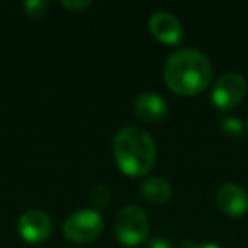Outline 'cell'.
<instances>
[{"instance_id":"cell-8","label":"cell","mask_w":248,"mask_h":248,"mask_svg":"<svg viewBox=\"0 0 248 248\" xmlns=\"http://www.w3.org/2000/svg\"><path fill=\"white\" fill-rule=\"evenodd\" d=\"M216 204L228 217H241L248 211V192L236 184H224L216 194Z\"/></svg>"},{"instance_id":"cell-3","label":"cell","mask_w":248,"mask_h":248,"mask_svg":"<svg viewBox=\"0 0 248 248\" xmlns=\"http://www.w3.org/2000/svg\"><path fill=\"white\" fill-rule=\"evenodd\" d=\"M117 240L126 247L143 243L150 234V221L146 213L138 206H126L117 213L114 223Z\"/></svg>"},{"instance_id":"cell-4","label":"cell","mask_w":248,"mask_h":248,"mask_svg":"<svg viewBox=\"0 0 248 248\" xmlns=\"http://www.w3.org/2000/svg\"><path fill=\"white\" fill-rule=\"evenodd\" d=\"M104 231V219L95 209H82L70 214L63 223V234L72 243H90Z\"/></svg>"},{"instance_id":"cell-12","label":"cell","mask_w":248,"mask_h":248,"mask_svg":"<svg viewBox=\"0 0 248 248\" xmlns=\"http://www.w3.org/2000/svg\"><path fill=\"white\" fill-rule=\"evenodd\" d=\"M110 196H112V194H110V187L106 186V184H99V186L93 187L92 194H90V201H92L93 206L104 207L109 204Z\"/></svg>"},{"instance_id":"cell-7","label":"cell","mask_w":248,"mask_h":248,"mask_svg":"<svg viewBox=\"0 0 248 248\" xmlns=\"http://www.w3.org/2000/svg\"><path fill=\"white\" fill-rule=\"evenodd\" d=\"M150 32L162 45L175 46L184 39V29L180 21L170 12H155L150 17Z\"/></svg>"},{"instance_id":"cell-1","label":"cell","mask_w":248,"mask_h":248,"mask_svg":"<svg viewBox=\"0 0 248 248\" xmlns=\"http://www.w3.org/2000/svg\"><path fill=\"white\" fill-rule=\"evenodd\" d=\"M163 78L172 92L179 95H197L213 78V65L209 58L197 49H179L167 60Z\"/></svg>"},{"instance_id":"cell-13","label":"cell","mask_w":248,"mask_h":248,"mask_svg":"<svg viewBox=\"0 0 248 248\" xmlns=\"http://www.w3.org/2000/svg\"><path fill=\"white\" fill-rule=\"evenodd\" d=\"M48 11V2L46 0H29L24 4V12L28 17L31 19H39L46 14Z\"/></svg>"},{"instance_id":"cell-5","label":"cell","mask_w":248,"mask_h":248,"mask_svg":"<svg viewBox=\"0 0 248 248\" xmlns=\"http://www.w3.org/2000/svg\"><path fill=\"white\" fill-rule=\"evenodd\" d=\"M247 90V80L240 73H226L216 82L213 93H211V100H213L214 107L221 110L233 109L243 100Z\"/></svg>"},{"instance_id":"cell-6","label":"cell","mask_w":248,"mask_h":248,"mask_svg":"<svg viewBox=\"0 0 248 248\" xmlns=\"http://www.w3.org/2000/svg\"><path fill=\"white\" fill-rule=\"evenodd\" d=\"M53 231V223L49 216L43 211H26L17 219V233L26 243H41L48 240Z\"/></svg>"},{"instance_id":"cell-11","label":"cell","mask_w":248,"mask_h":248,"mask_svg":"<svg viewBox=\"0 0 248 248\" xmlns=\"http://www.w3.org/2000/svg\"><path fill=\"white\" fill-rule=\"evenodd\" d=\"M219 128H221V131L226 136H230V138H240L245 131L243 123H241L238 117H231V116L223 117V119L219 121Z\"/></svg>"},{"instance_id":"cell-9","label":"cell","mask_w":248,"mask_h":248,"mask_svg":"<svg viewBox=\"0 0 248 248\" xmlns=\"http://www.w3.org/2000/svg\"><path fill=\"white\" fill-rule=\"evenodd\" d=\"M136 117H140L145 123H156L167 116L169 106L167 102L155 92H143L135 99L133 104Z\"/></svg>"},{"instance_id":"cell-16","label":"cell","mask_w":248,"mask_h":248,"mask_svg":"<svg viewBox=\"0 0 248 248\" xmlns=\"http://www.w3.org/2000/svg\"><path fill=\"white\" fill-rule=\"evenodd\" d=\"M182 248H221L214 243H192V241H184Z\"/></svg>"},{"instance_id":"cell-15","label":"cell","mask_w":248,"mask_h":248,"mask_svg":"<svg viewBox=\"0 0 248 248\" xmlns=\"http://www.w3.org/2000/svg\"><path fill=\"white\" fill-rule=\"evenodd\" d=\"M146 248H175L173 243L170 240H165V238H153V240L148 241V247Z\"/></svg>"},{"instance_id":"cell-14","label":"cell","mask_w":248,"mask_h":248,"mask_svg":"<svg viewBox=\"0 0 248 248\" xmlns=\"http://www.w3.org/2000/svg\"><path fill=\"white\" fill-rule=\"evenodd\" d=\"M62 5L66 9V11L70 12H80V11H85V9H89L90 5H92V2L90 0H78V2H73V0H70V2H62Z\"/></svg>"},{"instance_id":"cell-10","label":"cell","mask_w":248,"mask_h":248,"mask_svg":"<svg viewBox=\"0 0 248 248\" xmlns=\"http://www.w3.org/2000/svg\"><path fill=\"white\" fill-rule=\"evenodd\" d=\"M141 196L152 204H165L172 196V187L162 177H150L141 184Z\"/></svg>"},{"instance_id":"cell-2","label":"cell","mask_w":248,"mask_h":248,"mask_svg":"<svg viewBox=\"0 0 248 248\" xmlns=\"http://www.w3.org/2000/svg\"><path fill=\"white\" fill-rule=\"evenodd\" d=\"M114 158L123 173L129 177H143L152 170L156 158L155 141L141 128H123L112 143Z\"/></svg>"}]
</instances>
